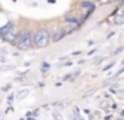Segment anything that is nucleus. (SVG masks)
<instances>
[{"label": "nucleus", "instance_id": "6e6552de", "mask_svg": "<svg viewBox=\"0 0 124 120\" xmlns=\"http://www.w3.org/2000/svg\"><path fill=\"white\" fill-rule=\"evenodd\" d=\"M49 67H51V65H49L48 63H43V64H41V71H43V72L49 71Z\"/></svg>", "mask_w": 124, "mask_h": 120}, {"label": "nucleus", "instance_id": "9d476101", "mask_svg": "<svg viewBox=\"0 0 124 120\" xmlns=\"http://www.w3.org/2000/svg\"><path fill=\"white\" fill-rule=\"evenodd\" d=\"M54 117H55L56 120H63V116L59 113V112H56V111L54 112Z\"/></svg>", "mask_w": 124, "mask_h": 120}, {"label": "nucleus", "instance_id": "39448f33", "mask_svg": "<svg viewBox=\"0 0 124 120\" xmlns=\"http://www.w3.org/2000/svg\"><path fill=\"white\" fill-rule=\"evenodd\" d=\"M28 93H30V89H28V88H23V89H20L19 92L16 93V99L17 100H23L25 96H28Z\"/></svg>", "mask_w": 124, "mask_h": 120}, {"label": "nucleus", "instance_id": "423d86ee", "mask_svg": "<svg viewBox=\"0 0 124 120\" xmlns=\"http://www.w3.org/2000/svg\"><path fill=\"white\" fill-rule=\"evenodd\" d=\"M113 21H115L116 25H121V24H124V13H119V15H116L115 17H113Z\"/></svg>", "mask_w": 124, "mask_h": 120}, {"label": "nucleus", "instance_id": "0eeeda50", "mask_svg": "<svg viewBox=\"0 0 124 120\" xmlns=\"http://www.w3.org/2000/svg\"><path fill=\"white\" fill-rule=\"evenodd\" d=\"M71 104L70 100H65V101H62V103H57V107L59 108H65V107H68Z\"/></svg>", "mask_w": 124, "mask_h": 120}, {"label": "nucleus", "instance_id": "f8f14e48", "mask_svg": "<svg viewBox=\"0 0 124 120\" xmlns=\"http://www.w3.org/2000/svg\"><path fill=\"white\" fill-rule=\"evenodd\" d=\"M9 89H11V84H7V85H4V87L1 88L3 92H7V91H9Z\"/></svg>", "mask_w": 124, "mask_h": 120}, {"label": "nucleus", "instance_id": "f3484780", "mask_svg": "<svg viewBox=\"0 0 124 120\" xmlns=\"http://www.w3.org/2000/svg\"><path fill=\"white\" fill-rule=\"evenodd\" d=\"M4 119V113L3 112H0V120H3Z\"/></svg>", "mask_w": 124, "mask_h": 120}, {"label": "nucleus", "instance_id": "7ed1b4c3", "mask_svg": "<svg viewBox=\"0 0 124 120\" xmlns=\"http://www.w3.org/2000/svg\"><path fill=\"white\" fill-rule=\"evenodd\" d=\"M33 45V33L31 31L24 29L23 32L19 33L17 37V48L22 51H28Z\"/></svg>", "mask_w": 124, "mask_h": 120}, {"label": "nucleus", "instance_id": "20e7f679", "mask_svg": "<svg viewBox=\"0 0 124 120\" xmlns=\"http://www.w3.org/2000/svg\"><path fill=\"white\" fill-rule=\"evenodd\" d=\"M65 33H67V31H65L64 28L57 29L55 33H52V41H59L60 39H63V37L65 36Z\"/></svg>", "mask_w": 124, "mask_h": 120}, {"label": "nucleus", "instance_id": "dca6fc26", "mask_svg": "<svg viewBox=\"0 0 124 120\" xmlns=\"http://www.w3.org/2000/svg\"><path fill=\"white\" fill-rule=\"evenodd\" d=\"M80 53H81V52H79V51H78V52H73V53H71V56H75V55H80Z\"/></svg>", "mask_w": 124, "mask_h": 120}, {"label": "nucleus", "instance_id": "4468645a", "mask_svg": "<svg viewBox=\"0 0 124 120\" xmlns=\"http://www.w3.org/2000/svg\"><path fill=\"white\" fill-rule=\"evenodd\" d=\"M81 7H85V8H89V7H92V4H89L88 1H85V3H83V4H81Z\"/></svg>", "mask_w": 124, "mask_h": 120}, {"label": "nucleus", "instance_id": "1a4fd4ad", "mask_svg": "<svg viewBox=\"0 0 124 120\" xmlns=\"http://www.w3.org/2000/svg\"><path fill=\"white\" fill-rule=\"evenodd\" d=\"M72 119H73V120H83V117H81L79 113H76V112H73V113H72Z\"/></svg>", "mask_w": 124, "mask_h": 120}, {"label": "nucleus", "instance_id": "9b49d317", "mask_svg": "<svg viewBox=\"0 0 124 120\" xmlns=\"http://www.w3.org/2000/svg\"><path fill=\"white\" fill-rule=\"evenodd\" d=\"M113 65H115V61H112V63H109L107 67H104V68H103V71H108V69H109V68H112Z\"/></svg>", "mask_w": 124, "mask_h": 120}, {"label": "nucleus", "instance_id": "f257e3e1", "mask_svg": "<svg viewBox=\"0 0 124 120\" xmlns=\"http://www.w3.org/2000/svg\"><path fill=\"white\" fill-rule=\"evenodd\" d=\"M51 40H52V33H49V31L46 28H39L33 33V45L38 48L48 47Z\"/></svg>", "mask_w": 124, "mask_h": 120}, {"label": "nucleus", "instance_id": "f03ea898", "mask_svg": "<svg viewBox=\"0 0 124 120\" xmlns=\"http://www.w3.org/2000/svg\"><path fill=\"white\" fill-rule=\"evenodd\" d=\"M0 35H1L4 41L9 43V44H14L15 41H17V37H19V35H17V27L15 24L9 23L8 25L3 27V28L0 29Z\"/></svg>", "mask_w": 124, "mask_h": 120}, {"label": "nucleus", "instance_id": "2eb2a0df", "mask_svg": "<svg viewBox=\"0 0 124 120\" xmlns=\"http://www.w3.org/2000/svg\"><path fill=\"white\" fill-rule=\"evenodd\" d=\"M12 100H14V95H9V97H8V101H9V103H12Z\"/></svg>", "mask_w": 124, "mask_h": 120}, {"label": "nucleus", "instance_id": "ddd939ff", "mask_svg": "<svg viewBox=\"0 0 124 120\" xmlns=\"http://www.w3.org/2000/svg\"><path fill=\"white\" fill-rule=\"evenodd\" d=\"M0 63H7V57L4 55H0Z\"/></svg>", "mask_w": 124, "mask_h": 120}, {"label": "nucleus", "instance_id": "a211bd4d", "mask_svg": "<svg viewBox=\"0 0 124 120\" xmlns=\"http://www.w3.org/2000/svg\"><path fill=\"white\" fill-rule=\"evenodd\" d=\"M123 72H124V68H123V69H120V71L117 72V76H119V75H120V73H123Z\"/></svg>", "mask_w": 124, "mask_h": 120}]
</instances>
